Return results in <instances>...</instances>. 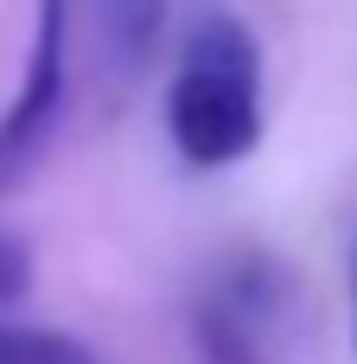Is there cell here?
Segmentation results:
<instances>
[{
	"label": "cell",
	"instance_id": "cell-5",
	"mask_svg": "<svg viewBox=\"0 0 357 364\" xmlns=\"http://www.w3.org/2000/svg\"><path fill=\"white\" fill-rule=\"evenodd\" d=\"M198 352H204V364H262L249 333L236 326V314H224V307H211L198 320Z\"/></svg>",
	"mask_w": 357,
	"mask_h": 364
},
{
	"label": "cell",
	"instance_id": "cell-7",
	"mask_svg": "<svg viewBox=\"0 0 357 364\" xmlns=\"http://www.w3.org/2000/svg\"><path fill=\"white\" fill-rule=\"evenodd\" d=\"M351 339H357V237H351Z\"/></svg>",
	"mask_w": 357,
	"mask_h": 364
},
{
	"label": "cell",
	"instance_id": "cell-6",
	"mask_svg": "<svg viewBox=\"0 0 357 364\" xmlns=\"http://www.w3.org/2000/svg\"><path fill=\"white\" fill-rule=\"evenodd\" d=\"M26 288H32V250L0 224V307H6V301H19Z\"/></svg>",
	"mask_w": 357,
	"mask_h": 364
},
{
	"label": "cell",
	"instance_id": "cell-3",
	"mask_svg": "<svg viewBox=\"0 0 357 364\" xmlns=\"http://www.w3.org/2000/svg\"><path fill=\"white\" fill-rule=\"evenodd\" d=\"M89 19H96V51L109 64L115 83H134L160 45V26H166V0H89Z\"/></svg>",
	"mask_w": 357,
	"mask_h": 364
},
{
	"label": "cell",
	"instance_id": "cell-4",
	"mask_svg": "<svg viewBox=\"0 0 357 364\" xmlns=\"http://www.w3.org/2000/svg\"><path fill=\"white\" fill-rule=\"evenodd\" d=\"M0 364H96L89 346H77L70 333L51 326H13L0 320Z\"/></svg>",
	"mask_w": 357,
	"mask_h": 364
},
{
	"label": "cell",
	"instance_id": "cell-2",
	"mask_svg": "<svg viewBox=\"0 0 357 364\" xmlns=\"http://www.w3.org/2000/svg\"><path fill=\"white\" fill-rule=\"evenodd\" d=\"M70 0H32V45H26V70L19 90L0 115V192H13L38 147L51 141L57 115H64V77H70Z\"/></svg>",
	"mask_w": 357,
	"mask_h": 364
},
{
	"label": "cell",
	"instance_id": "cell-1",
	"mask_svg": "<svg viewBox=\"0 0 357 364\" xmlns=\"http://www.w3.org/2000/svg\"><path fill=\"white\" fill-rule=\"evenodd\" d=\"M166 128L185 166H236L262 141V51L249 26L224 6H204L185 32L172 90H166Z\"/></svg>",
	"mask_w": 357,
	"mask_h": 364
}]
</instances>
